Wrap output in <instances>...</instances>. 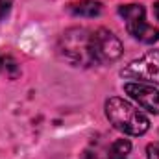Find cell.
<instances>
[{
	"instance_id": "4",
	"label": "cell",
	"mask_w": 159,
	"mask_h": 159,
	"mask_svg": "<svg viewBox=\"0 0 159 159\" xmlns=\"http://www.w3.org/2000/svg\"><path fill=\"white\" fill-rule=\"evenodd\" d=\"M122 54V43L109 30L98 28L91 34V56L94 63H113Z\"/></svg>"
},
{
	"instance_id": "9",
	"label": "cell",
	"mask_w": 159,
	"mask_h": 159,
	"mask_svg": "<svg viewBox=\"0 0 159 159\" xmlns=\"http://www.w3.org/2000/svg\"><path fill=\"white\" fill-rule=\"evenodd\" d=\"M0 72L9 76V78H15L19 74V65L17 61L11 57V56H2L0 57Z\"/></svg>"
},
{
	"instance_id": "5",
	"label": "cell",
	"mask_w": 159,
	"mask_h": 159,
	"mask_svg": "<svg viewBox=\"0 0 159 159\" xmlns=\"http://www.w3.org/2000/svg\"><path fill=\"white\" fill-rule=\"evenodd\" d=\"M120 76L159 85V50H148L120 70Z\"/></svg>"
},
{
	"instance_id": "12",
	"label": "cell",
	"mask_w": 159,
	"mask_h": 159,
	"mask_svg": "<svg viewBox=\"0 0 159 159\" xmlns=\"http://www.w3.org/2000/svg\"><path fill=\"white\" fill-rule=\"evenodd\" d=\"M154 11H156V17H157V20H159V2L156 4V7H154Z\"/></svg>"
},
{
	"instance_id": "11",
	"label": "cell",
	"mask_w": 159,
	"mask_h": 159,
	"mask_svg": "<svg viewBox=\"0 0 159 159\" xmlns=\"http://www.w3.org/2000/svg\"><path fill=\"white\" fill-rule=\"evenodd\" d=\"M9 7H11V0H0V19H4L7 15Z\"/></svg>"
},
{
	"instance_id": "10",
	"label": "cell",
	"mask_w": 159,
	"mask_h": 159,
	"mask_svg": "<svg viewBox=\"0 0 159 159\" xmlns=\"http://www.w3.org/2000/svg\"><path fill=\"white\" fill-rule=\"evenodd\" d=\"M146 157L148 159H159V143H152L146 148Z\"/></svg>"
},
{
	"instance_id": "3",
	"label": "cell",
	"mask_w": 159,
	"mask_h": 159,
	"mask_svg": "<svg viewBox=\"0 0 159 159\" xmlns=\"http://www.w3.org/2000/svg\"><path fill=\"white\" fill-rule=\"evenodd\" d=\"M120 17L126 22V30L129 35H133L135 39L141 43H156L159 39V30L150 26L146 22V11L141 4H126L119 7Z\"/></svg>"
},
{
	"instance_id": "2",
	"label": "cell",
	"mask_w": 159,
	"mask_h": 159,
	"mask_svg": "<svg viewBox=\"0 0 159 159\" xmlns=\"http://www.w3.org/2000/svg\"><path fill=\"white\" fill-rule=\"evenodd\" d=\"M59 54L72 65H93L91 56V34L83 28H72L59 39Z\"/></svg>"
},
{
	"instance_id": "6",
	"label": "cell",
	"mask_w": 159,
	"mask_h": 159,
	"mask_svg": "<svg viewBox=\"0 0 159 159\" xmlns=\"http://www.w3.org/2000/svg\"><path fill=\"white\" fill-rule=\"evenodd\" d=\"M124 93L148 113L159 115V91L154 85L144 81H128L124 83Z\"/></svg>"
},
{
	"instance_id": "1",
	"label": "cell",
	"mask_w": 159,
	"mask_h": 159,
	"mask_svg": "<svg viewBox=\"0 0 159 159\" xmlns=\"http://www.w3.org/2000/svg\"><path fill=\"white\" fill-rule=\"evenodd\" d=\"M106 117L113 124V128L133 137L144 135L150 128L148 117L139 107H135L133 104L119 96H113L106 102Z\"/></svg>"
},
{
	"instance_id": "8",
	"label": "cell",
	"mask_w": 159,
	"mask_h": 159,
	"mask_svg": "<svg viewBox=\"0 0 159 159\" xmlns=\"http://www.w3.org/2000/svg\"><path fill=\"white\" fill-rule=\"evenodd\" d=\"M129 152H131V143L128 139H117L107 152V159H126Z\"/></svg>"
},
{
	"instance_id": "7",
	"label": "cell",
	"mask_w": 159,
	"mask_h": 159,
	"mask_svg": "<svg viewBox=\"0 0 159 159\" xmlns=\"http://www.w3.org/2000/svg\"><path fill=\"white\" fill-rule=\"evenodd\" d=\"M69 11L78 17H98L102 11V4L96 0H80L69 6Z\"/></svg>"
}]
</instances>
